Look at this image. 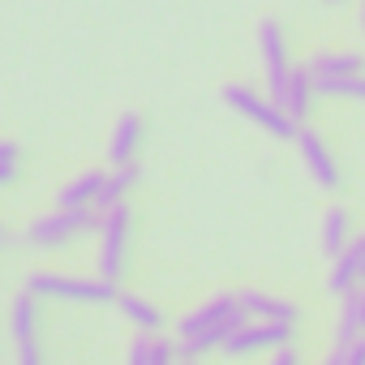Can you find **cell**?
Masks as SVG:
<instances>
[{
  "label": "cell",
  "instance_id": "1",
  "mask_svg": "<svg viewBox=\"0 0 365 365\" xmlns=\"http://www.w3.org/2000/svg\"><path fill=\"white\" fill-rule=\"evenodd\" d=\"M245 322V309L237 301V292H224V297H211L207 305H198L194 314H185L176 322V348H180V361H198L202 352L211 348H224V339Z\"/></svg>",
  "mask_w": 365,
  "mask_h": 365
},
{
  "label": "cell",
  "instance_id": "2",
  "mask_svg": "<svg viewBox=\"0 0 365 365\" xmlns=\"http://www.w3.org/2000/svg\"><path fill=\"white\" fill-rule=\"evenodd\" d=\"M26 288L35 292V297H48V301H73V305H116V284L112 279H103V275H95V279H86V275H56V271H35L31 279H26Z\"/></svg>",
  "mask_w": 365,
  "mask_h": 365
},
{
  "label": "cell",
  "instance_id": "3",
  "mask_svg": "<svg viewBox=\"0 0 365 365\" xmlns=\"http://www.w3.org/2000/svg\"><path fill=\"white\" fill-rule=\"evenodd\" d=\"M99 220H103V211H95V207H86V211H65V207H56V211L31 220L26 241H31L35 250H61V245H69V241H78V237L99 232Z\"/></svg>",
  "mask_w": 365,
  "mask_h": 365
},
{
  "label": "cell",
  "instance_id": "4",
  "mask_svg": "<svg viewBox=\"0 0 365 365\" xmlns=\"http://www.w3.org/2000/svg\"><path fill=\"white\" fill-rule=\"evenodd\" d=\"M224 103H228L232 112H241L250 125H258V129H267V133H275V138H297V133H301V125L284 112V103H275L271 95H258V91H250V86H241V82L224 86Z\"/></svg>",
  "mask_w": 365,
  "mask_h": 365
},
{
  "label": "cell",
  "instance_id": "5",
  "mask_svg": "<svg viewBox=\"0 0 365 365\" xmlns=\"http://www.w3.org/2000/svg\"><path fill=\"white\" fill-rule=\"evenodd\" d=\"M129 224H133V215H129L125 202L112 207V211H103V220H99V275L112 279V284L125 275V258H129Z\"/></svg>",
  "mask_w": 365,
  "mask_h": 365
},
{
  "label": "cell",
  "instance_id": "6",
  "mask_svg": "<svg viewBox=\"0 0 365 365\" xmlns=\"http://www.w3.org/2000/svg\"><path fill=\"white\" fill-rule=\"evenodd\" d=\"M258 52H262V69H267V91L271 99L279 103L284 91H288V78H292V65H288V48H284V31L275 18H262L258 22Z\"/></svg>",
  "mask_w": 365,
  "mask_h": 365
},
{
  "label": "cell",
  "instance_id": "7",
  "mask_svg": "<svg viewBox=\"0 0 365 365\" xmlns=\"http://www.w3.org/2000/svg\"><path fill=\"white\" fill-rule=\"evenodd\" d=\"M284 344H292V322H258V318H245V322L224 339V352H228V356H250V352L284 348Z\"/></svg>",
  "mask_w": 365,
  "mask_h": 365
},
{
  "label": "cell",
  "instance_id": "8",
  "mask_svg": "<svg viewBox=\"0 0 365 365\" xmlns=\"http://www.w3.org/2000/svg\"><path fill=\"white\" fill-rule=\"evenodd\" d=\"M297 146H301V159H305V168H309V176H314V185L339 190V163L331 159L327 142H322L314 129H301V133H297Z\"/></svg>",
  "mask_w": 365,
  "mask_h": 365
},
{
  "label": "cell",
  "instance_id": "9",
  "mask_svg": "<svg viewBox=\"0 0 365 365\" xmlns=\"http://www.w3.org/2000/svg\"><path fill=\"white\" fill-rule=\"evenodd\" d=\"M103 180H108L103 168H86V172H78L73 180H65V185L56 190V207H65V211H86V207H95L99 194H103Z\"/></svg>",
  "mask_w": 365,
  "mask_h": 365
},
{
  "label": "cell",
  "instance_id": "10",
  "mask_svg": "<svg viewBox=\"0 0 365 365\" xmlns=\"http://www.w3.org/2000/svg\"><path fill=\"white\" fill-rule=\"evenodd\" d=\"M138 146H142V116L138 112H120L116 125H112V138H108V163L112 168H129L138 159Z\"/></svg>",
  "mask_w": 365,
  "mask_h": 365
},
{
  "label": "cell",
  "instance_id": "11",
  "mask_svg": "<svg viewBox=\"0 0 365 365\" xmlns=\"http://www.w3.org/2000/svg\"><path fill=\"white\" fill-rule=\"evenodd\" d=\"M245 318H258V322H297V305L284 301V297H271V292H237Z\"/></svg>",
  "mask_w": 365,
  "mask_h": 365
},
{
  "label": "cell",
  "instance_id": "12",
  "mask_svg": "<svg viewBox=\"0 0 365 365\" xmlns=\"http://www.w3.org/2000/svg\"><path fill=\"white\" fill-rule=\"evenodd\" d=\"M314 95H318V86H314V69L309 65H301V69H292V78H288V91H284V112L301 125L305 116H309V103H314Z\"/></svg>",
  "mask_w": 365,
  "mask_h": 365
},
{
  "label": "cell",
  "instance_id": "13",
  "mask_svg": "<svg viewBox=\"0 0 365 365\" xmlns=\"http://www.w3.org/2000/svg\"><path fill=\"white\" fill-rule=\"evenodd\" d=\"M356 279H365V237H356L339 258H335V271H331V292H352Z\"/></svg>",
  "mask_w": 365,
  "mask_h": 365
},
{
  "label": "cell",
  "instance_id": "14",
  "mask_svg": "<svg viewBox=\"0 0 365 365\" xmlns=\"http://www.w3.org/2000/svg\"><path fill=\"white\" fill-rule=\"evenodd\" d=\"M116 309H120L138 331H150V335H155V331H163V309H159V305H150V301H146V297H138V292H125V288H120V292H116Z\"/></svg>",
  "mask_w": 365,
  "mask_h": 365
},
{
  "label": "cell",
  "instance_id": "15",
  "mask_svg": "<svg viewBox=\"0 0 365 365\" xmlns=\"http://www.w3.org/2000/svg\"><path fill=\"white\" fill-rule=\"evenodd\" d=\"M335 339H339V344H356V339H365V301H361V288L344 292L339 322H335Z\"/></svg>",
  "mask_w": 365,
  "mask_h": 365
},
{
  "label": "cell",
  "instance_id": "16",
  "mask_svg": "<svg viewBox=\"0 0 365 365\" xmlns=\"http://www.w3.org/2000/svg\"><path fill=\"white\" fill-rule=\"evenodd\" d=\"M314 78H348V73H365V56L356 52H322L309 61Z\"/></svg>",
  "mask_w": 365,
  "mask_h": 365
},
{
  "label": "cell",
  "instance_id": "17",
  "mask_svg": "<svg viewBox=\"0 0 365 365\" xmlns=\"http://www.w3.org/2000/svg\"><path fill=\"white\" fill-rule=\"evenodd\" d=\"M133 180H138V168H133V163H129V168H112L108 180H103V194H99L95 211H112V207H120L125 194L133 190Z\"/></svg>",
  "mask_w": 365,
  "mask_h": 365
},
{
  "label": "cell",
  "instance_id": "18",
  "mask_svg": "<svg viewBox=\"0 0 365 365\" xmlns=\"http://www.w3.org/2000/svg\"><path fill=\"white\" fill-rule=\"evenodd\" d=\"M322 250L331 254V258H339L344 250H348V211H327V220H322Z\"/></svg>",
  "mask_w": 365,
  "mask_h": 365
},
{
  "label": "cell",
  "instance_id": "19",
  "mask_svg": "<svg viewBox=\"0 0 365 365\" xmlns=\"http://www.w3.org/2000/svg\"><path fill=\"white\" fill-rule=\"evenodd\" d=\"M318 95L331 99H365V73H348V78H314Z\"/></svg>",
  "mask_w": 365,
  "mask_h": 365
},
{
  "label": "cell",
  "instance_id": "20",
  "mask_svg": "<svg viewBox=\"0 0 365 365\" xmlns=\"http://www.w3.org/2000/svg\"><path fill=\"white\" fill-rule=\"evenodd\" d=\"M18 168H22V150L14 142H0V190L18 180Z\"/></svg>",
  "mask_w": 365,
  "mask_h": 365
},
{
  "label": "cell",
  "instance_id": "21",
  "mask_svg": "<svg viewBox=\"0 0 365 365\" xmlns=\"http://www.w3.org/2000/svg\"><path fill=\"white\" fill-rule=\"evenodd\" d=\"M125 365H150V331H138V339L125 352Z\"/></svg>",
  "mask_w": 365,
  "mask_h": 365
},
{
  "label": "cell",
  "instance_id": "22",
  "mask_svg": "<svg viewBox=\"0 0 365 365\" xmlns=\"http://www.w3.org/2000/svg\"><path fill=\"white\" fill-rule=\"evenodd\" d=\"M335 352H339L344 365H365V339H356V344H339Z\"/></svg>",
  "mask_w": 365,
  "mask_h": 365
},
{
  "label": "cell",
  "instance_id": "23",
  "mask_svg": "<svg viewBox=\"0 0 365 365\" xmlns=\"http://www.w3.org/2000/svg\"><path fill=\"white\" fill-rule=\"evenodd\" d=\"M18 365H43L39 339H26V344H18Z\"/></svg>",
  "mask_w": 365,
  "mask_h": 365
},
{
  "label": "cell",
  "instance_id": "24",
  "mask_svg": "<svg viewBox=\"0 0 365 365\" xmlns=\"http://www.w3.org/2000/svg\"><path fill=\"white\" fill-rule=\"evenodd\" d=\"M271 365H301V356H297V348H275V356H271Z\"/></svg>",
  "mask_w": 365,
  "mask_h": 365
},
{
  "label": "cell",
  "instance_id": "25",
  "mask_svg": "<svg viewBox=\"0 0 365 365\" xmlns=\"http://www.w3.org/2000/svg\"><path fill=\"white\" fill-rule=\"evenodd\" d=\"M327 365H344V361H339V352H331V356H327Z\"/></svg>",
  "mask_w": 365,
  "mask_h": 365
},
{
  "label": "cell",
  "instance_id": "26",
  "mask_svg": "<svg viewBox=\"0 0 365 365\" xmlns=\"http://www.w3.org/2000/svg\"><path fill=\"white\" fill-rule=\"evenodd\" d=\"M0 245H5V224H0Z\"/></svg>",
  "mask_w": 365,
  "mask_h": 365
},
{
  "label": "cell",
  "instance_id": "27",
  "mask_svg": "<svg viewBox=\"0 0 365 365\" xmlns=\"http://www.w3.org/2000/svg\"><path fill=\"white\" fill-rule=\"evenodd\" d=\"M180 365H194V361H180Z\"/></svg>",
  "mask_w": 365,
  "mask_h": 365
},
{
  "label": "cell",
  "instance_id": "28",
  "mask_svg": "<svg viewBox=\"0 0 365 365\" xmlns=\"http://www.w3.org/2000/svg\"><path fill=\"white\" fill-rule=\"evenodd\" d=\"M331 5H339V0H331Z\"/></svg>",
  "mask_w": 365,
  "mask_h": 365
},
{
  "label": "cell",
  "instance_id": "29",
  "mask_svg": "<svg viewBox=\"0 0 365 365\" xmlns=\"http://www.w3.org/2000/svg\"><path fill=\"white\" fill-rule=\"evenodd\" d=\"M361 22H365V14H361Z\"/></svg>",
  "mask_w": 365,
  "mask_h": 365
}]
</instances>
